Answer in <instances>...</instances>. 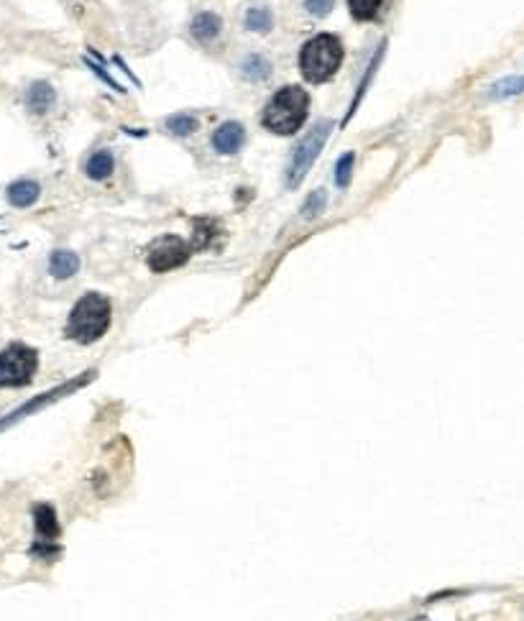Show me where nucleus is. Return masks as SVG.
<instances>
[{
    "mask_svg": "<svg viewBox=\"0 0 524 621\" xmlns=\"http://www.w3.org/2000/svg\"><path fill=\"white\" fill-rule=\"evenodd\" d=\"M192 256V246L187 241H182L179 236H164L151 246L149 251V269L151 271H172L177 266H185Z\"/></svg>",
    "mask_w": 524,
    "mask_h": 621,
    "instance_id": "obj_6",
    "label": "nucleus"
},
{
    "mask_svg": "<svg viewBox=\"0 0 524 621\" xmlns=\"http://www.w3.org/2000/svg\"><path fill=\"white\" fill-rule=\"evenodd\" d=\"M417 621H427V619H417Z\"/></svg>",
    "mask_w": 524,
    "mask_h": 621,
    "instance_id": "obj_23",
    "label": "nucleus"
},
{
    "mask_svg": "<svg viewBox=\"0 0 524 621\" xmlns=\"http://www.w3.org/2000/svg\"><path fill=\"white\" fill-rule=\"evenodd\" d=\"M80 269V259L77 253L72 251H54L52 261H49V271H52L54 279H70Z\"/></svg>",
    "mask_w": 524,
    "mask_h": 621,
    "instance_id": "obj_14",
    "label": "nucleus"
},
{
    "mask_svg": "<svg viewBox=\"0 0 524 621\" xmlns=\"http://www.w3.org/2000/svg\"><path fill=\"white\" fill-rule=\"evenodd\" d=\"M524 95V75L522 77H501L499 82L489 87L491 100H509Z\"/></svg>",
    "mask_w": 524,
    "mask_h": 621,
    "instance_id": "obj_15",
    "label": "nucleus"
},
{
    "mask_svg": "<svg viewBox=\"0 0 524 621\" xmlns=\"http://www.w3.org/2000/svg\"><path fill=\"white\" fill-rule=\"evenodd\" d=\"M190 31L197 41L210 44V41L218 39L220 31H223V21H220L215 13H200V16H195V21H192Z\"/></svg>",
    "mask_w": 524,
    "mask_h": 621,
    "instance_id": "obj_10",
    "label": "nucleus"
},
{
    "mask_svg": "<svg viewBox=\"0 0 524 621\" xmlns=\"http://www.w3.org/2000/svg\"><path fill=\"white\" fill-rule=\"evenodd\" d=\"M346 49L335 34H317L300 49V75L312 85L330 82L343 67Z\"/></svg>",
    "mask_w": 524,
    "mask_h": 621,
    "instance_id": "obj_2",
    "label": "nucleus"
},
{
    "mask_svg": "<svg viewBox=\"0 0 524 621\" xmlns=\"http://www.w3.org/2000/svg\"><path fill=\"white\" fill-rule=\"evenodd\" d=\"M243 141H246V128H243L238 121L223 123V126H220L218 131L213 133V149L218 151V154H225V156L238 154V151H241V146H243Z\"/></svg>",
    "mask_w": 524,
    "mask_h": 621,
    "instance_id": "obj_8",
    "label": "nucleus"
},
{
    "mask_svg": "<svg viewBox=\"0 0 524 621\" xmlns=\"http://www.w3.org/2000/svg\"><path fill=\"white\" fill-rule=\"evenodd\" d=\"M381 8H384V0H348V11H351V16L361 23L376 21Z\"/></svg>",
    "mask_w": 524,
    "mask_h": 621,
    "instance_id": "obj_17",
    "label": "nucleus"
},
{
    "mask_svg": "<svg viewBox=\"0 0 524 621\" xmlns=\"http://www.w3.org/2000/svg\"><path fill=\"white\" fill-rule=\"evenodd\" d=\"M34 524H36V535H39V542H36V550L41 555H54L57 552V545L54 540L59 537V524H57V514L49 504H39L34 509Z\"/></svg>",
    "mask_w": 524,
    "mask_h": 621,
    "instance_id": "obj_7",
    "label": "nucleus"
},
{
    "mask_svg": "<svg viewBox=\"0 0 524 621\" xmlns=\"http://www.w3.org/2000/svg\"><path fill=\"white\" fill-rule=\"evenodd\" d=\"M110 299L98 292H90L72 307L70 320H67V338L77 340L82 345H90L103 338L110 328Z\"/></svg>",
    "mask_w": 524,
    "mask_h": 621,
    "instance_id": "obj_3",
    "label": "nucleus"
},
{
    "mask_svg": "<svg viewBox=\"0 0 524 621\" xmlns=\"http://www.w3.org/2000/svg\"><path fill=\"white\" fill-rule=\"evenodd\" d=\"M353 159H356L353 151H348V154H343L338 159V167H335V184H338V187H348V184H351Z\"/></svg>",
    "mask_w": 524,
    "mask_h": 621,
    "instance_id": "obj_20",
    "label": "nucleus"
},
{
    "mask_svg": "<svg viewBox=\"0 0 524 621\" xmlns=\"http://www.w3.org/2000/svg\"><path fill=\"white\" fill-rule=\"evenodd\" d=\"M113 172H116V156L110 154L108 149L95 151V154L85 161V174L93 179V182H103V179H108Z\"/></svg>",
    "mask_w": 524,
    "mask_h": 621,
    "instance_id": "obj_9",
    "label": "nucleus"
},
{
    "mask_svg": "<svg viewBox=\"0 0 524 621\" xmlns=\"http://www.w3.org/2000/svg\"><path fill=\"white\" fill-rule=\"evenodd\" d=\"M335 0H305V8L312 13V16L323 18L333 11Z\"/></svg>",
    "mask_w": 524,
    "mask_h": 621,
    "instance_id": "obj_21",
    "label": "nucleus"
},
{
    "mask_svg": "<svg viewBox=\"0 0 524 621\" xmlns=\"http://www.w3.org/2000/svg\"><path fill=\"white\" fill-rule=\"evenodd\" d=\"M54 100H57V92H54V87L49 82H34L29 87V92H26V105L34 113H47L54 105Z\"/></svg>",
    "mask_w": 524,
    "mask_h": 621,
    "instance_id": "obj_12",
    "label": "nucleus"
},
{
    "mask_svg": "<svg viewBox=\"0 0 524 621\" xmlns=\"http://www.w3.org/2000/svg\"><path fill=\"white\" fill-rule=\"evenodd\" d=\"M323 205H325V192L317 190L315 195H310V200H307V207H305L307 218H312V215H315L317 210H320V207H323Z\"/></svg>",
    "mask_w": 524,
    "mask_h": 621,
    "instance_id": "obj_22",
    "label": "nucleus"
},
{
    "mask_svg": "<svg viewBox=\"0 0 524 621\" xmlns=\"http://www.w3.org/2000/svg\"><path fill=\"white\" fill-rule=\"evenodd\" d=\"M39 368V353L24 343H11L0 351V386H26Z\"/></svg>",
    "mask_w": 524,
    "mask_h": 621,
    "instance_id": "obj_4",
    "label": "nucleus"
},
{
    "mask_svg": "<svg viewBox=\"0 0 524 621\" xmlns=\"http://www.w3.org/2000/svg\"><path fill=\"white\" fill-rule=\"evenodd\" d=\"M310 115V95L300 85H287L271 95L261 113V126L274 136H294Z\"/></svg>",
    "mask_w": 524,
    "mask_h": 621,
    "instance_id": "obj_1",
    "label": "nucleus"
},
{
    "mask_svg": "<svg viewBox=\"0 0 524 621\" xmlns=\"http://www.w3.org/2000/svg\"><path fill=\"white\" fill-rule=\"evenodd\" d=\"M330 131H333V123L323 121V123H317V126L312 128V131L307 133L305 138H302V144L297 146V151L292 154V161H289V167H287V184L289 187H297V184L302 182V177L310 172V167L315 164L317 154L323 151L325 141H328Z\"/></svg>",
    "mask_w": 524,
    "mask_h": 621,
    "instance_id": "obj_5",
    "label": "nucleus"
},
{
    "mask_svg": "<svg viewBox=\"0 0 524 621\" xmlns=\"http://www.w3.org/2000/svg\"><path fill=\"white\" fill-rule=\"evenodd\" d=\"M85 381H87V376L82 381H72V384L62 386V389H59V391H52V394H44V397H39V399H36V402L26 404V407H21V409H18V412H13L11 417H6V422H0V430H6L8 425L18 422V420H21V417H26V414L36 412V409H41V407H44V404L52 402V399H59V397H62V394H70V391L75 389V386H82V384H85Z\"/></svg>",
    "mask_w": 524,
    "mask_h": 621,
    "instance_id": "obj_11",
    "label": "nucleus"
},
{
    "mask_svg": "<svg viewBox=\"0 0 524 621\" xmlns=\"http://www.w3.org/2000/svg\"><path fill=\"white\" fill-rule=\"evenodd\" d=\"M241 75L246 77L248 82L269 80V77H271V62H269V59L261 57V54H251V57H246V62L241 64Z\"/></svg>",
    "mask_w": 524,
    "mask_h": 621,
    "instance_id": "obj_16",
    "label": "nucleus"
},
{
    "mask_svg": "<svg viewBox=\"0 0 524 621\" xmlns=\"http://www.w3.org/2000/svg\"><path fill=\"white\" fill-rule=\"evenodd\" d=\"M167 128L174 136H190V133L197 131V121L192 115H172L167 121Z\"/></svg>",
    "mask_w": 524,
    "mask_h": 621,
    "instance_id": "obj_19",
    "label": "nucleus"
},
{
    "mask_svg": "<svg viewBox=\"0 0 524 621\" xmlns=\"http://www.w3.org/2000/svg\"><path fill=\"white\" fill-rule=\"evenodd\" d=\"M243 23H246V29L254 31V34H269V31L274 29V16H271V11H266V8H251V11L246 13V18H243Z\"/></svg>",
    "mask_w": 524,
    "mask_h": 621,
    "instance_id": "obj_18",
    "label": "nucleus"
},
{
    "mask_svg": "<svg viewBox=\"0 0 524 621\" xmlns=\"http://www.w3.org/2000/svg\"><path fill=\"white\" fill-rule=\"evenodd\" d=\"M39 184L31 182V179H21V182H13L8 187V202L16 207H31L36 200H39Z\"/></svg>",
    "mask_w": 524,
    "mask_h": 621,
    "instance_id": "obj_13",
    "label": "nucleus"
}]
</instances>
